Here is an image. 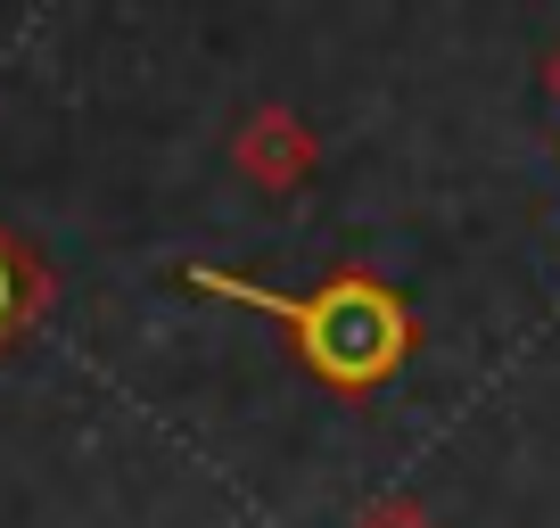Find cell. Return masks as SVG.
Masks as SVG:
<instances>
[{"mask_svg": "<svg viewBox=\"0 0 560 528\" xmlns=\"http://www.w3.org/2000/svg\"><path fill=\"white\" fill-rule=\"evenodd\" d=\"M34 314V273L9 240H0V338H18V322Z\"/></svg>", "mask_w": 560, "mask_h": 528, "instance_id": "2", "label": "cell"}, {"mask_svg": "<svg viewBox=\"0 0 560 528\" xmlns=\"http://www.w3.org/2000/svg\"><path fill=\"white\" fill-rule=\"evenodd\" d=\"M544 83H552V100H560V50H552V67H544Z\"/></svg>", "mask_w": 560, "mask_h": 528, "instance_id": "4", "label": "cell"}, {"mask_svg": "<svg viewBox=\"0 0 560 528\" xmlns=\"http://www.w3.org/2000/svg\"><path fill=\"white\" fill-rule=\"evenodd\" d=\"M363 528H429V520H420V512L412 504H387V512H371V520Z\"/></svg>", "mask_w": 560, "mask_h": 528, "instance_id": "3", "label": "cell"}, {"mask_svg": "<svg viewBox=\"0 0 560 528\" xmlns=\"http://www.w3.org/2000/svg\"><path fill=\"white\" fill-rule=\"evenodd\" d=\"M190 282L214 289V298L256 306V314H272V322H289L298 364L314 371L322 388H338V397H371V388H387L404 371V355H412V314H404V298L380 282V273H354V264H338L314 298L247 289V282H231V273H207V264H198Z\"/></svg>", "mask_w": 560, "mask_h": 528, "instance_id": "1", "label": "cell"}]
</instances>
